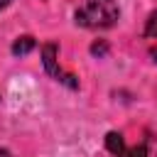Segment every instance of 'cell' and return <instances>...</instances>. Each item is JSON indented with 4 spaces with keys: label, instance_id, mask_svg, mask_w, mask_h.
<instances>
[{
    "label": "cell",
    "instance_id": "5",
    "mask_svg": "<svg viewBox=\"0 0 157 157\" xmlns=\"http://www.w3.org/2000/svg\"><path fill=\"white\" fill-rule=\"evenodd\" d=\"M145 37L157 39V10L150 12V17H147V22H145Z\"/></svg>",
    "mask_w": 157,
    "mask_h": 157
},
{
    "label": "cell",
    "instance_id": "4",
    "mask_svg": "<svg viewBox=\"0 0 157 157\" xmlns=\"http://www.w3.org/2000/svg\"><path fill=\"white\" fill-rule=\"evenodd\" d=\"M34 37H29V34H22V37H17L15 42H12V54L15 56H25V54H29L32 49H34Z\"/></svg>",
    "mask_w": 157,
    "mask_h": 157
},
{
    "label": "cell",
    "instance_id": "3",
    "mask_svg": "<svg viewBox=\"0 0 157 157\" xmlns=\"http://www.w3.org/2000/svg\"><path fill=\"white\" fill-rule=\"evenodd\" d=\"M105 147L113 157H147V145H137V147H128L120 132H108L105 135Z\"/></svg>",
    "mask_w": 157,
    "mask_h": 157
},
{
    "label": "cell",
    "instance_id": "7",
    "mask_svg": "<svg viewBox=\"0 0 157 157\" xmlns=\"http://www.w3.org/2000/svg\"><path fill=\"white\" fill-rule=\"evenodd\" d=\"M0 157H12V152H7V150H0Z\"/></svg>",
    "mask_w": 157,
    "mask_h": 157
},
{
    "label": "cell",
    "instance_id": "9",
    "mask_svg": "<svg viewBox=\"0 0 157 157\" xmlns=\"http://www.w3.org/2000/svg\"><path fill=\"white\" fill-rule=\"evenodd\" d=\"M150 54H152V56H155V61H157V49H152V52H150Z\"/></svg>",
    "mask_w": 157,
    "mask_h": 157
},
{
    "label": "cell",
    "instance_id": "2",
    "mask_svg": "<svg viewBox=\"0 0 157 157\" xmlns=\"http://www.w3.org/2000/svg\"><path fill=\"white\" fill-rule=\"evenodd\" d=\"M56 54H59V47H56L54 42H49V44H44V47H42V64H44L47 74H49V76H54L56 81H64V83H69L71 88H76V86H78V81H74V76H69V74H64V71L59 69Z\"/></svg>",
    "mask_w": 157,
    "mask_h": 157
},
{
    "label": "cell",
    "instance_id": "6",
    "mask_svg": "<svg viewBox=\"0 0 157 157\" xmlns=\"http://www.w3.org/2000/svg\"><path fill=\"white\" fill-rule=\"evenodd\" d=\"M105 52H108V44H105V42H93V44H91V54H98V56H103Z\"/></svg>",
    "mask_w": 157,
    "mask_h": 157
},
{
    "label": "cell",
    "instance_id": "1",
    "mask_svg": "<svg viewBox=\"0 0 157 157\" xmlns=\"http://www.w3.org/2000/svg\"><path fill=\"white\" fill-rule=\"evenodd\" d=\"M118 17H120V7L115 0H86L74 12L76 25L86 29H105L115 25Z\"/></svg>",
    "mask_w": 157,
    "mask_h": 157
},
{
    "label": "cell",
    "instance_id": "8",
    "mask_svg": "<svg viewBox=\"0 0 157 157\" xmlns=\"http://www.w3.org/2000/svg\"><path fill=\"white\" fill-rule=\"evenodd\" d=\"M7 5H10V0H0V10H2V7H7Z\"/></svg>",
    "mask_w": 157,
    "mask_h": 157
}]
</instances>
